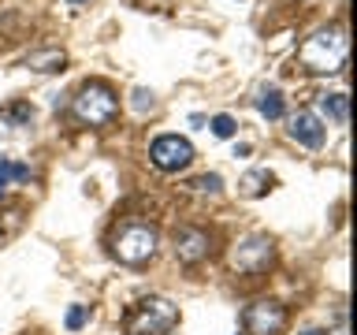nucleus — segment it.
Segmentation results:
<instances>
[{
  "label": "nucleus",
  "instance_id": "f257e3e1",
  "mask_svg": "<svg viewBox=\"0 0 357 335\" xmlns=\"http://www.w3.org/2000/svg\"><path fill=\"white\" fill-rule=\"evenodd\" d=\"M298 60H301V67H309V71H317V75L342 71V64H346V34L335 30V27L331 30H317L298 49Z\"/></svg>",
  "mask_w": 357,
  "mask_h": 335
},
{
  "label": "nucleus",
  "instance_id": "f03ea898",
  "mask_svg": "<svg viewBox=\"0 0 357 335\" xmlns=\"http://www.w3.org/2000/svg\"><path fill=\"white\" fill-rule=\"evenodd\" d=\"M175 324H178V309L167 298H156V295L134 302L127 309V317H123L127 335H167Z\"/></svg>",
  "mask_w": 357,
  "mask_h": 335
},
{
  "label": "nucleus",
  "instance_id": "7ed1b4c3",
  "mask_svg": "<svg viewBox=\"0 0 357 335\" xmlns=\"http://www.w3.org/2000/svg\"><path fill=\"white\" fill-rule=\"evenodd\" d=\"M160 246V231L145 220H127L123 228L112 234V253L119 257L123 265H145Z\"/></svg>",
  "mask_w": 357,
  "mask_h": 335
},
{
  "label": "nucleus",
  "instance_id": "20e7f679",
  "mask_svg": "<svg viewBox=\"0 0 357 335\" xmlns=\"http://www.w3.org/2000/svg\"><path fill=\"white\" fill-rule=\"evenodd\" d=\"M71 112H75L78 123H86V127H108L119 112V97L112 94V86H105V82H86L75 94Z\"/></svg>",
  "mask_w": 357,
  "mask_h": 335
},
{
  "label": "nucleus",
  "instance_id": "39448f33",
  "mask_svg": "<svg viewBox=\"0 0 357 335\" xmlns=\"http://www.w3.org/2000/svg\"><path fill=\"white\" fill-rule=\"evenodd\" d=\"M272 257H275L272 239H268V234H250V239H242L231 250V268L234 272H245V276H257L272 265Z\"/></svg>",
  "mask_w": 357,
  "mask_h": 335
},
{
  "label": "nucleus",
  "instance_id": "423d86ee",
  "mask_svg": "<svg viewBox=\"0 0 357 335\" xmlns=\"http://www.w3.org/2000/svg\"><path fill=\"white\" fill-rule=\"evenodd\" d=\"M149 156L160 172H183V168H190V161H194V145L186 138H178V134H160V138L149 145Z\"/></svg>",
  "mask_w": 357,
  "mask_h": 335
},
{
  "label": "nucleus",
  "instance_id": "0eeeda50",
  "mask_svg": "<svg viewBox=\"0 0 357 335\" xmlns=\"http://www.w3.org/2000/svg\"><path fill=\"white\" fill-rule=\"evenodd\" d=\"M242 324L250 335H279L287 328V309L279 306V302H253V306L242 313Z\"/></svg>",
  "mask_w": 357,
  "mask_h": 335
},
{
  "label": "nucleus",
  "instance_id": "6e6552de",
  "mask_svg": "<svg viewBox=\"0 0 357 335\" xmlns=\"http://www.w3.org/2000/svg\"><path fill=\"white\" fill-rule=\"evenodd\" d=\"M175 257L183 265H197V261H205L208 257V234L201 231V228H178L175 231Z\"/></svg>",
  "mask_w": 357,
  "mask_h": 335
},
{
  "label": "nucleus",
  "instance_id": "1a4fd4ad",
  "mask_svg": "<svg viewBox=\"0 0 357 335\" xmlns=\"http://www.w3.org/2000/svg\"><path fill=\"white\" fill-rule=\"evenodd\" d=\"M324 119L317 112H298V116H290V138L298 145H305V149H320L324 145Z\"/></svg>",
  "mask_w": 357,
  "mask_h": 335
},
{
  "label": "nucleus",
  "instance_id": "9d476101",
  "mask_svg": "<svg viewBox=\"0 0 357 335\" xmlns=\"http://www.w3.org/2000/svg\"><path fill=\"white\" fill-rule=\"evenodd\" d=\"M33 123V105L30 100H11V105L0 108V134H15L22 127Z\"/></svg>",
  "mask_w": 357,
  "mask_h": 335
},
{
  "label": "nucleus",
  "instance_id": "9b49d317",
  "mask_svg": "<svg viewBox=\"0 0 357 335\" xmlns=\"http://www.w3.org/2000/svg\"><path fill=\"white\" fill-rule=\"evenodd\" d=\"M253 105L264 119H283V112H287V100H283V89L279 86H261L253 97Z\"/></svg>",
  "mask_w": 357,
  "mask_h": 335
},
{
  "label": "nucleus",
  "instance_id": "f8f14e48",
  "mask_svg": "<svg viewBox=\"0 0 357 335\" xmlns=\"http://www.w3.org/2000/svg\"><path fill=\"white\" fill-rule=\"evenodd\" d=\"M26 67L30 71H41V75H56L67 67V52L63 49H38L26 56Z\"/></svg>",
  "mask_w": 357,
  "mask_h": 335
},
{
  "label": "nucleus",
  "instance_id": "ddd939ff",
  "mask_svg": "<svg viewBox=\"0 0 357 335\" xmlns=\"http://www.w3.org/2000/svg\"><path fill=\"white\" fill-rule=\"evenodd\" d=\"M272 183H275V179L268 175V172H245V175L238 179V194H242V198H261V194H268V190H272Z\"/></svg>",
  "mask_w": 357,
  "mask_h": 335
},
{
  "label": "nucleus",
  "instance_id": "4468645a",
  "mask_svg": "<svg viewBox=\"0 0 357 335\" xmlns=\"http://www.w3.org/2000/svg\"><path fill=\"white\" fill-rule=\"evenodd\" d=\"M320 112H324V116H328L331 123H339V127H342V123L350 119V105H346V94H324V97H320Z\"/></svg>",
  "mask_w": 357,
  "mask_h": 335
},
{
  "label": "nucleus",
  "instance_id": "2eb2a0df",
  "mask_svg": "<svg viewBox=\"0 0 357 335\" xmlns=\"http://www.w3.org/2000/svg\"><path fill=\"white\" fill-rule=\"evenodd\" d=\"M30 179V168L26 164H15V161H0V190L8 183H26Z\"/></svg>",
  "mask_w": 357,
  "mask_h": 335
},
{
  "label": "nucleus",
  "instance_id": "dca6fc26",
  "mask_svg": "<svg viewBox=\"0 0 357 335\" xmlns=\"http://www.w3.org/2000/svg\"><path fill=\"white\" fill-rule=\"evenodd\" d=\"M212 134L216 138H234V131H238V123H234V116H227V112H220V116H212Z\"/></svg>",
  "mask_w": 357,
  "mask_h": 335
},
{
  "label": "nucleus",
  "instance_id": "f3484780",
  "mask_svg": "<svg viewBox=\"0 0 357 335\" xmlns=\"http://www.w3.org/2000/svg\"><path fill=\"white\" fill-rule=\"evenodd\" d=\"M190 186H194V190H201V194H223V179H220L216 172H208V175H197Z\"/></svg>",
  "mask_w": 357,
  "mask_h": 335
},
{
  "label": "nucleus",
  "instance_id": "a211bd4d",
  "mask_svg": "<svg viewBox=\"0 0 357 335\" xmlns=\"http://www.w3.org/2000/svg\"><path fill=\"white\" fill-rule=\"evenodd\" d=\"M86 320H89V306H71V309H67V317H63L67 332H78V328H86Z\"/></svg>",
  "mask_w": 357,
  "mask_h": 335
},
{
  "label": "nucleus",
  "instance_id": "6ab92c4d",
  "mask_svg": "<svg viewBox=\"0 0 357 335\" xmlns=\"http://www.w3.org/2000/svg\"><path fill=\"white\" fill-rule=\"evenodd\" d=\"M130 97H134V108H138V112H153V105H156V100H153V89H142V86L134 89Z\"/></svg>",
  "mask_w": 357,
  "mask_h": 335
},
{
  "label": "nucleus",
  "instance_id": "aec40b11",
  "mask_svg": "<svg viewBox=\"0 0 357 335\" xmlns=\"http://www.w3.org/2000/svg\"><path fill=\"white\" fill-rule=\"evenodd\" d=\"M301 335H324L320 328H309V332H301Z\"/></svg>",
  "mask_w": 357,
  "mask_h": 335
},
{
  "label": "nucleus",
  "instance_id": "412c9836",
  "mask_svg": "<svg viewBox=\"0 0 357 335\" xmlns=\"http://www.w3.org/2000/svg\"><path fill=\"white\" fill-rule=\"evenodd\" d=\"M67 4H89V0H67Z\"/></svg>",
  "mask_w": 357,
  "mask_h": 335
},
{
  "label": "nucleus",
  "instance_id": "4be33fe9",
  "mask_svg": "<svg viewBox=\"0 0 357 335\" xmlns=\"http://www.w3.org/2000/svg\"><path fill=\"white\" fill-rule=\"evenodd\" d=\"M0 198H4V190H0Z\"/></svg>",
  "mask_w": 357,
  "mask_h": 335
}]
</instances>
